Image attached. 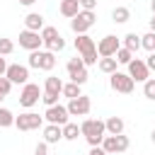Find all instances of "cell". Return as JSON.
I'll return each instance as SVG.
<instances>
[{
	"label": "cell",
	"instance_id": "cell-1",
	"mask_svg": "<svg viewBox=\"0 0 155 155\" xmlns=\"http://www.w3.org/2000/svg\"><path fill=\"white\" fill-rule=\"evenodd\" d=\"M80 133L85 136V140L92 148H97V145H102V140L107 136V128H104V121H99V119H85L80 124Z\"/></svg>",
	"mask_w": 155,
	"mask_h": 155
},
{
	"label": "cell",
	"instance_id": "cell-2",
	"mask_svg": "<svg viewBox=\"0 0 155 155\" xmlns=\"http://www.w3.org/2000/svg\"><path fill=\"white\" fill-rule=\"evenodd\" d=\"M75 48H78V53H80L85 68L97 63V44H94L92 36H87V34H78V39H75Z\"/></svg>",
	"mask_w": 155,
	"mask_h": 155
},
{
	"label": "cell",
	"instance_id": "cell-3",
	"mask_svg": "<svg viewBox=\"0 0 155 155\" xmlns=\"http://www.w3.org/2000/svg\"><path fill=\"white\" fill-rule=\"evenodd\" d=\"M39 34H41V41H44L46 51L56 53V51H63L65 48V41H63V36H61V31L56 27H44Z\"/></svg>",
	"mask_w": 155,
	"mask_h": 155
},
{
	"label": "cell",
	"instance_id": "cell-4",
	"mask_svg": "<svg viewBox=\"0 0 155 155\" xmlns=\"http://www.w3.org/2000/svg\"><path fill=\"white\" fill-rule=\"evenodd\" d=\"M29 68H36V70H53L56 68V53L51 51H31L29 53Z\"/></svg>",
	"mask_w": 155,
	"mask_h": 155
},
{
	"label": "cell",
	"instance_id": "cell-5",
	"mask_svg": "<svg viewBox=\"0 0 155 155\" xmlns=\"http://www.w3.org/2000/svg\"><path fill=\"white\" fill-rule=\"evenodd\" d=\"M128 136H104V140H102V150L107 153V155H114V153H126L128 150Z\"/></svg>",
	"mask_w": 155,
	"mask_h": 155
},
{
	"label": "cell",
	"instance_id": "cell-6",
	"mask_svg": "<svg viewBox=\"0 0 155 155\" xmlns=\"http://www.w3.org/2000/svg\"><path fill=\"white\" fill-rule=\"evenodd\" d=\"M94 19H97L94 12H90V10H80V12L70 19V29H73L75 34H87V29L94 24Z\"/></svg>",
	"mask_w": 155,
	"mask_h": 155
},
{
	"label": "cell",
	"instance_id": "cell-7",
	"mask_svg": "<svg viewBox=\"0 0 155 155\" xmlns=\"http://www.w3.org/2000/svg\"><path fill=\"white\" fill-rule=\"evenodd\" d=\"M119 48H121V41H119V36H114V34L102 36L99 44H97V53H99L102 58H114Z\"/></svg>",
	"mask_w": 155,
	"mask_h": 155
},
{
	"label": "cell",
	"instance_id": "cell-8",
	"mask_svg": "<svg viewBox=\"0 0 155 155\" xmlns=\"http://www.w3.org/2000/svg\"><path fill=\"white\" fill-rule=\"evenodd\" d=\"M109 85H111V90L114 92H121V94H131L133 92V87H136V82L128 78V73H111V78H109Z\"/></svg>",
	"mask_w": 155,
	"mask_h": 155
},
{
	"label": "cell",
	"instance_id": "cell-9",
	"mask_svg": "<svg viewBox=\"0 0 155 155\" xmlns=\"http://www.w3.org/2000/svg\"><path fill=\"white\" fill-rule=\"evenodd\" d=\"M41 124H44V116L34 114V111H24V114L15 116V126L19 131H34V128H41Z\"/></svg>",
	"mask_w": 155,
	"mask_h": 155
},
{
	"label": "cell",
	"instance_id": "cell-10",
	"mask_svg": "<svg viewBox=\"0 0 155 155\" xmlns=\"http://www.w3.org/2000/svg\"><path fill=\"white\" fill-rule=\"evenodd\" d=\"M5 78H7L12 85H27V82H29V68H27V65H19V63H12V65H7Z\"/></svg>",
	"mask_w": 155,
	"mask_h": 155
},
{
	"label": "cell",
	"instance_id": "cell-11",
	"mask_svg": "<svg viewBox=\"0 0 155 155\" xmlns=\"http://www.w3.org/2000/svg\"><path fill=\"white\" fill-rule=\"evenodd\" d=\"M39 97H41V90H39V85H34V82H27V85L22 87V92H19V104H22L24 109H31V107L39 102Z\"/></svg>",
	"mask_w": 155,
	"mask_h": 155
},
{
	"label": "cell",
	"instance_id": "cell-12",
	"mask_svg": "<svg viewBox=\"0 0 155 155\" xmlns=\"http://www.w3.org/2000/svg\"><path fill=\"white\" fill-rule=\"evenodd\" d=\"M65 109H68V114H70V116H87V114H90V109H92V102H90V97H87V94H80V97L70 99Z\"/></svg>",
	"mask_w": 155,
	"mask_h": 155
},
{
	"label": "cell",
	"instance_id": "cell-13",
	"mask_svg": "<svg viewBox=\"0 0 155 155\" xmlns=\"http://www.w3.org/2000/svg\"><path fill=\"white\" fill-rule=\"evenodd\" d=\"M44 119H46L48 124L65 126V124H68V119H70V114H68V109H65L63 104H56V107H46V114H44Z\"/></svg>",
	"mask_w": 155,
	"mask_h": 155
},
{
	"label": "cell",
	"instance_id": "cell-14",
	"mask_svg": "<svg viewBox=\"0 0 155 155\" xmlns=\"http://www.w3.org/2000/svg\"><path fill=\"white\" fill-rule=\"evenodd\" d=\"M128 78H131L133 82H145V80L150 78V70H148L145 61H140V58H133V61L128 63Z\"/></svg>",
	"mask_w": 155,
	"mask_h": 155
},
{
	"label": "cell",
	"instance_id": "cell-15",
	"mask_svg": "<svg viewBox=\"0 0 155 155\" xmlns=\"http://www.w3.org/2000/svg\"><path fill=\"white\" fill-rule=\"evenodd\" d=\"M19 46H22V48H27V51H39V48L44 46L41 34H39V31H29V29L19 31Z\"/></svg>",
	"mask_w": 155,
	"mask_h": 155
},
{
	"label": "cell",
	"instance_id": "cell-16",
	"mask_svg": "<svg viewBox=\"0 0 155 155\" xmlns=\"http://www.w3.org/2000/svg\"><path fill=\"white\" fill-rule=\"evenodd\" d=\"M104 128H107V133H109V136H121V133H124V128H126V124H124V119H121V116H109V119L104 121Z\"/></svg>",
	"mask_w": 155,
	"mask_h": 155
},
{
	"label": "cell",
	"instance_id": "cell-17",
	"mask_svg": "<svg viewBox=\"0 0 155 155\" xmlns=\"http://www.w3.org/2000/svg\"><path fill=\"white\" fill-rule=\"evenodd\" d=\"M58 140H63V128L61 126H56V124H48V126H44V143H58Z\"/></svg>",
	"mask_w": 155,
	"mask_h": 155
},
{
	"label": "cell",
	"instance_id": "cell-18",
	"mask_svg": "<svg viewBox=\"0 0 155 155\" xmlns=\"http://www.w3.org/2000/svg\"><path fill=\"white\" fill-rule=\"evenodd\" d=\"M24 27L29 29V31H41L46 24H44V15H39V12H29L27 17H24Z\"/></svg>",
	"mask_w": 155,
	"mask_h": 155
},
{
	"label": "cell",
	"instance_id": "cell-19",
	"mask_svg": "<svg viewBox=\"0 0 155 155\" xmlns=\"http://www.w3.org/2000/svg\"><path fill=\"white\" fill-rule=\"evenodd\" d=\"M61 15L63 17H68V19H73L78 12H80V0H61Z\"/></svg>",
	"mask_w": 155,
	"mask_h": 155
},
{
	"label": "cell",
	"instance_id": "cell-20",
	"mask_svg": "<svg viewBox=\"0 0 155 155\" xmlns=\"http://www.w3.org/2000/svg\"><path fill=\"white\" fill-rule=\"evenodd\" d=\"M44 92H48V94H61V92H63V80L56 78V75H48V78L44 80Z\"/></svg>",
	"mask_w": 155,
	"mask_h": 155
},
{
	"label": "cell",
	"instance_id": "cell-21",
	"mask_svg": "<svg viewBox=\"0 0 155 155\" xmlns=\"http://www.w3.org/2000/svg\"><path fill=\"white\" fill-rule=\"evenodd\" d=\"M111 19H114L116 24H124V22H128V19H131V10H128V7H124V5H119V7H114V10H111Z\"/></svg>",
	"mask_w": 155,
	"mask_h": 155
},
{
	"label": "cell",
	"instance_id": "cell-22",
	"mask_svg": "<svg viewBox=\"0 0 155 155\" xmlns=\"http://www.w3.org/2000/svg\"><path fill=\"white\" fill-rule=\"evenodd\" d=\"M124 48H128L133 56H136V51L140 48V36L136 34V31H131V34H126L124 36Z\"/></svg>",
	"mask_w": 155,
	"mask_h": 155
},
{
	"label": "cell",
	"instance_id": "cell-23",
	"mask_svg": "<svg viewBox=\"0 0 155 155\" xmlns=\"http://www.w3.org/2000/svg\"><path fill=\"white\" fill-rule=\"evenodd\" d=\"M61 128H63V140H78V136H82L78 124H70V121H68V124L61 126Z\"/></svg>",
	"mask_w": 155,
	"mask_h": 155
},
{
	"label": "cell",
	"instance_id": "cell-24",
	"mask_svg": "<svg viewBox=\"0 0 155 155\" xmlns=\"http://www.w3.org/2000/svg\"><path fill=\"white\" fill-rule=\"evenodd\" d=\"M65 70H68V78H73V75H78L80 70H85V63H82V58H70L68 61V65H65Z\"/></svg>",
	"mask_w": 155,
	"mask_h": 155
},
{
	"label": "cell",
	"instance_id": "cell-25",
	"mask_svg": "<svg viewBox=\"0 0 155 155\" xmlns=\"http://www.w3.org/2000/svg\"><path fill=\"white\" fill-rule=\"evenodd\" d=\"M10 126H15V114L10 109L0 107V128H10Z\"/></svg>",
	"mask_w": 155,
	"mask_h": 155
},
{
	"label": "cell",
	"instance_id": "cell-26",
	"mask_svg": "<svg viewBox=\"0 0 155 155\" xmlns=\"http://www.w3.org/2000/svg\"><path fill=\"white\" fill-rule=\"evenodd\" d=\"M114 58H116V63H119V65H128V63H131L136 56H133L128 48H124V46H121V48L116 51V56H114Z\"/></svg>",
	"mask_w": 155,
	"mask_h": 155
},
{
	"label": "cell",
	"instance_id": "cell-27",
	"mask_svg": "<svg viewBox=\"0 0 155 155\" xmlns=\"http://www.w3.org/2000/svg\"><path fill=\"white\" fill-rule=\"evenodd\" d=\"M116 58H99V70L102 73H107V75H111V73H116Z\"/></svg>",
	"mask_w": 155,
	"mask_h": 155
},
{
	"label": "cell",
	"instance_id": "cell-28",
	"mask_svg": "<svg viewBox=\"0 0 155 155\" xmlns=\"http://www.w3.org/2000/svg\"><path fill=\"white\" fill-rule=\"evenodd\" d=\"M140 48H145V51L155 53V34H153V31H148V34H143V36H140Z\"/></svg>",
	"mask_w": 155,
	"mask_h": 155
},
{
	"label": "cell",
	"instance_id": "cell-29",
	"mask_svg": "<svg viewBox=\"0 0 155 155\" xmlns=\"http://www.w3.org/2000/svg\"><path fill=\"white\" fill-rule=\"evenodd\" d=\"M61 94H65L68 99H75V97H80L82 92H80V85H75V82H68V85H63V92Z\"/></svg>",
	"mask_w": 155,
	"mask_h": 155
},
{
	"label": "cell",
	"instance_id": "cell-30",
	"mask_svg": "<svg viewBox=\"0 0 155 155\" xmlns=\"http://www.w3.org/2000/svg\"><path fill=\"white\" fill-rule=\"evenodd\" d=\"M143 94H145V99H153L155 102V78H148L143 82Z\"/></svg>",
	"mask_w": 155,
	"mask_h": 155
},
{
	"label": "cell",
	"instance_id": "cell-31",
	"mask_svg": "<svg viewBox=\"0 0 155 155\" xmlns=\"http://www.w3.org/2000/svg\"><path fill=\"white\" fill-rule=\"evenodd\" d=\"M10 90H12V82H10L5 75H2V78H0V102H2V99L10 94Z\"/></svg>",
	"mask_w": 155,
	"mask_h": 155
},
{
	"label": "cell",
	"instance_id": "cell-32",
	"mask_svg": "<svg viewBox=\"0 0 155 155\" xmlns=\"http://www.w3.org/2000/svg\"><path fill=\"white\" fill-rule=\"evenodd\" d=\"M15 51V44L10 39H0V56H10Z\"/></svg>",
	"mask_w": 155,
	"mask_h": 155
},
{
	"label": "cell",
	"instance_id": "cell-33",
	"mask_svg": "<svg viewBox=\"0 0 155 155\" xmlns=\"http://www.w3.org/2000/svg\"><path fill=\"white\" fill-rule=\"evenodd\" d=\"M41 99H44V104H46V107H56V104H58V94H48V92H44V94H41Z\"/></svg>",
	"mask_w": 155,
	"mask_h": 155
},
{
	"label": "cell",
	"instance_id": "cell-34",
	"mask_svg": "<svg viewBox=\"0 0 155 155\" xmlns=\"http://www.w3.org/2000/svg\"><path fill=\"white\" fill-rule=\"evenodd\" d=\"M94 7H97V0H80V10H90V12H94Z\"/></svg>",
	"mask_w": 155,
	"mask_h": 155
},
{
	"label": "cell",
	"instance_id": "cell-35",
	"mask_svg": "<svg viewBox=\"0 0 155 155\" xmlns=\"http://www.w3.org/2000/svg\"><path fill=\"white\" fill-rule=\"evenodd\" d=\"M34 155H48V143H44V140H41V143L34 148Z\"/></svg>",
	"mask_w": 155,
	"mask_h": 155
},
{
	"label": "cell",
	"instance_id": "cell-36",
	"mask_svg": "<svg viewBox=\"0 0 155 155\" xmlns=\"http://www.w3.org/2000/svg\"><path fill=\"white\" fill-rule=\"evenodd\" d=\"M145 65H148V70H155V53H150V56H148Z\"/></svg>",
	"mask_w": 155,
	"mask_h": 155
},
{
	"label": "cell",
	"instance_id": "cell-37",
	"mask_svg": "<svg viewBox=\"0 0 155 155\" xmlns=\"http://www.w3.org/2000/svg\"><path fill=\"white\" fill-rule=\"evenodd\" d=\"M5 70H7V61H5L2 56H0V78L5 75Z\"/></svg>",
	"mask_w": 155,
	"mask_h": 155
},
{
	"label": "cell",
	"instance_id": "cell-38",
	"mask_svg": "<svg viewBox=\"0 0 155 155\" xmlns=\"http://www.w3.org/2000/svg\"><path fill=\"white\" fill-rule=\"evenodd\" d=\"M90 155H107V153H104V150L97 145V148H92V150H90Z\"/></svg>",
	"mask_w": 155,
	"mask_h": 155
},
{
	"label": "cell",
	"instance_id": "cell-39",
	"mask_svg": "<svg viewBox=\"0 0 155 155\" xmlns=\"http://www.w3.org/2000/svg\"><path fill=\"white\" fill-rule=\"evenodd\" d=\"M17 2H19V5H27V7H29V5H34L36 0H17Z\"/></svg>",
	"mask_w": 155,
	"mask_h": 155
},
{
	"label": "cell",
	"instance_id": "cell-40",
	"mask_svg": "<svg viewBox=\"0 0 155 155\" xmlns=\"http://www.w3.org/2000/svg\"><path fill=\"white\" fill-rule=\"evenodd\" d=\"M150 31L155 34V15H153V19H150Z\"/></svg>",
	"mask_w": 155,
	"mask_h": 155
},
{
	"label": "cell",
	"instance_id": "cell-41",
	"mask_svg": "<svg viewBox=\"0 0 155 155\" xmlns=\"http://www.w3.org/2000/svg\"><path fill=\"white\" fill-rule=\"evenodd\" d=\"M150 10H153V15H155V0H153V2H150Z\"/></svg>",
	"mask_w": 155,
	"mask_h": 155
},
{
	"label": "cell",
	"instance_id": "cell-42",
	"mask_svg": "<svg viewBox=\"0 0 155 155\" xmlns=\"http://www.w3.org/2000/svg\"><path fill=\"white\" fill-rule=\"evenodd\" d=\"M150 140H153V143H155V131H153V133H150Z\"/></svg>",
	"mask_w": 155,
	"mask_h": 155
}]
</instances>
